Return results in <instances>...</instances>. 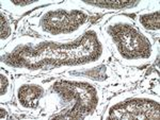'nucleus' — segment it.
<instances>
[{
  "label": "nucleus",
  "mask_w": 160,
  "mask_h": 120,
  "mask_svg": "<svg viewBox=\"0 0 160 120\" xmlns=\"http://www.w3.org/2000/svg\"><path fill=\"white\" fill-rule=\"evenodd\" d=\"M14 86L12 76L8 70L1 68L0 70V101L1 103H8L14 97Z\"/></svg>",
  "instance_id": "nucleus-11"
},
{
  "label": "nucleus",
  "mask_w": 160,
  "mask_h": 120,
  "mask_svg": "<svg viewBox=\"0 0 160 120\" xmlns=\"http://www.w3.org/2000/svg\"><path fill=\"white\" fill-rule=\"evenodd\" d=\"M0 27H1V38H0V44H1V50L4 49L10 43L12 42V37L14 35V24H13L11 17L4 11L0 12Z\"/></svg>",
  "instance_id": "nucleus-12"
},
{
  "label": "nucleus",
  "mask_w": 160,
  "mask_h": 120,
  "mask_svg": "<svg viewBox=\"0 0 160 120\" xmlns=\"http://www.w3.org/2000/svg\"><path fill=\"white\" fill-rule=\"evenodd\" d=\"M110 55L99 25H93L73 40L22 35L1 50V68L15 73L81 70L102 64Z\"/></svg>",
  "instance_id": "nucleus-1"
},
{
  "label": "nucleus",
  "mask_w": 160,
  "mask_h": 120,
  "mask_svg": "<svg viewBox=\"0 0 160 120\" xmlns=\"http://www.w3.org/2000/svg\"><path fill=\"white\" fill-rule=\"evenodd\" d=\"M27 21L44 38L73 40L89 29L91 14L76 1L56 2L32 13Z\"/></svg>",
  "instance_id": "nucleus-4"
},
{
  "label": "nucleus",
  "mask_w": 160,
  "mask_h": 120,
  "mask_svg": "<svg viewBox=\"0 0 160 120\" xmlns=\"http://www.w3.org/2000/svg\"><path fill=\"white\" fill-rule=\"evenodd\" d=\"M136 25L149 35H157L160 33V10L159 1H151L148 7L138 12L135 17Z\"/></svg>",
  "instance_id": "nucleus-8"
},
{
  "label": "nucleus",
  "mask_w": 160,
  "mask_h": 120,
  "mask_svg": "<svg viewBox=\"0 0 160 120\" xmlns=\"http://www.w3.org/2000/svg\"><path fill=\"white\" fill-rule=\"evenodd\" d=\"M76 76H82V78H87L89 80L93 81L95 83H106L110 84L113 81H111V79L117 78L113 72H111L110 68L106 65H97L95 67L92 68H86V69L81 70H76Z\"/></svg>",
  "instance_id": "nucleus-10"
},
{
  "label": "nucleus",
  "mask_w": 160,
  "mask_h": 120,
  "mask_svg": "<svg viewBox=\"0 0 160 120\" xmlns=\"http://www.w3.org/2000/svg\"><path fill=\"white\" fill-rule=\"evenodd\" d=\"M76 2L89 13H136L145 10L151 3L145 0H77Z\"/></svg>",
  "instance_id": "nucleus-7"
},
{
  "label": "nucleus",
  "mask_w": 160,
  "mask_h": 120,
  "mask_svg": "<svg viewBox=\"0 0 160 120\" xmlns=\"http://www.w3.org/2000/svg\"><path fill=\"white\" fill-rule=\"evenodd\" d=\"M57 1L52 0H1V10L15 16H20L43 6H50Z\"/></svg>",
  "instance_id": "nucleus-9"
},
{
  "label": "nucleus",
  "mask_w": 160,
  "mask_h": 120,
  "mask_svg": "<svg viewBox=\"0 0 160 120\" xmlns=\"http://www.w3.org/2000/svg\"><path fill=\"white\" fill-rule=\"evenodd\" d=\"M46 118H93L102 106V89L87 78L72 76L56 79L46 83Z\"/></svg>",
  "instance_id": "nucleus-2"
},
{
  "label": "nucleus",
  "mask_w": 160,
  "mask_h": 120,
  "mask_svg": "<svg viewBox=\"0 0 160 120\" xmlns=\"http://www.w3.org/2000/svg\"><path fill=\"white\" fill-rule=\"evenodd\" d=\"M100 32L108 49L123 65L139 67L153 63L157 57L158 44L153 36L126 15H113L105 20Z\"/></svg>",
  "instance_id": "nucleus-3"
},
{
  "label": "nucleus",
  "mask_w": 160,
  "mask_h": 120,
  "mask_svg": "<svg viewBox=\"0 0 160 120\" xmlns=\"http://www.w3.org/2000/svg\"><path fill=\"white\" fill-rule=\"evenodd\" d=\"M9 114L10 112L8 111V106L6 105V103H1V105H0V118L8 119L9 118Z\"/></svg>",
  "instance_id": "nucleus-13"
},
{
  "label": "nucleus",
  "mask_w": 160,
  "mask_h": 120,
  "mask_svg": "<svg viewBox=\"0 0 160 120\" xmlns=\"http://www.w3.org/2000/svg\"><path fill=\"white\" fill-rule=\"evenodd\" d=\"M47 87L43 78L27 76L15 80L14 97L20 111L25 113H38L45 108Z\"/></svg>",
  "instance_id": "nucleus-6"
},
{
  "label": "nucleus",
  "mask_w": 160,
  "mask_h": 120,
  "mask_svg": "<svg viewBox=\"0 0 160 120\" xmlns=\"http://www.w3.org/2000/svg\"><path fill=\"white\" fill-rule=\"evenodd\" d=\"M159 95L124 93L111 99L102 119H159Z\"/></svg>",
  "instance_id": "nucleus-5"
}]
</instances>
